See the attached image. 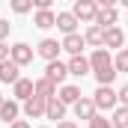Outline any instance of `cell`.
<instances>
[{"label": "cell", "instance_id": "1", "mask_svg": "<svg viewBox=\"0 0 128 128\" xmlns=\"http://www.w3.org/2000/svg\"><path fill=\"white\" fill-rule=\"evenodd\" d=\"M92 104H96V110H116L119 107V96H116L113 86H98L96 96H92Z\"/></svg>", "mask_w": 128, "mask_h": 128}, {"label": "cell", "instance_id": "2", "mask_svg": "<svg viewBox=\"0 0 128 128\" xmlns=\"http://www.w3.org/2000/svg\"><path fill=\"white\" fill-rule=\"evenodd\" d=\"M72 15H74L78 21H92V24H96L98 3H96V0H78V3L72 6Z\"/></svg>", "mask_w": 128, "mask_h": 128}, {"label": "cell", "instance_id": "3", "mask_svg": "<svg viewBox=\"0 0 128 128\" xmlns=\"http://www.w3.org/2000/svg\"><path fill=\"white\" fill-rule=\"evenodd\" d=\"M9 60L18 66V68L30 66V63H33V48L27 45V42H18V45H12V48H9Z\"/></svg>", "mask_w": 128, "mask_h": 128}, {"label": "cell", "instance_id": "4", "mask_svg": "<svg viewBox=\"0 0 128 128\" xmlns=\"http://www.w3.org/2000/svg\"><path fill=\"white\" fill-rule=\"evenodd\" d=\"M60 51H63V45H60L57 39H42V42H39V48H36V54H39V57H45L48 63L60 60Z\"/></svg>", "mask_w": 128, "mask_h": 128}, {"label": "cell", "instance_id": "5", "mask_svg": "<svg viewBox=\"0 0 128 128\" xmlns=\"http://www.w3.org/2000/svg\"><path fill=\"white\" fill-rule=\"evenodd\" d=\"M45 78L51 80V84H57V86H63V80L68 78V66L60 63V60H54V63H48V68H45Z\"/></svg>", "mask_w": 128, "mask_h": 128}, {"label": "cell", "instance_id": "6", "mask_svg": "<svg viewBox=\"0 0 128 128\" xmlns=\"http://www.w3.org/2000/svg\"><path fill=\"white\" fill-rule=\"evenodd\" d=\"M12 96H15V101H30V98L36 96V80H30V78H21V80L12 86Z\"/></svg>", "mask_w": 128, "mask_h": 128}, {"label": "cell", "instance_id": "7", "mask_svg": "<svg viewBox=\"0 0 128 128\" xmlns=\"http://www.w3.org/2000/svg\"><path fill=\"white\" fill-rule=\"evenodd\" d=\"M116 6H98V15H96V27L101 30H110V27H116Z\"/></svg>", "mask_w": 128, "mask_h": 128}, {"label": "cell", "instance_id": "8", "mask_svg": "<svg viewBox=\"0 0 128 128\" xmlns=\"http://www.w3.org/2000/svg\"><path fill=\"white\" fill-rule=\"evenodd\" d=\"M60 45H63V51H68L72 57H84V48H86V42H84V36H80V33H72V36H66Z\"/></svg>", "mask_w": 128, "mask_h": 128}, {"label": "cell", "instance_id": "9", "mask_svg": "<svg viewBox=\"0 0 128 128\" xmlns=\"http://www.w3.org/2000/svg\"><path fill=\"white\" fill-rule=\"evenodd\" d=\"M90 66H92V72H104V68H110L113 66V57L104 51V48H98L90 54Z\"/></svg>", "mask_w": 128, "mask_h": 128}, {"label": "cell", "instance_id": "10", "mask_svg": "<svg viewBox=\"0 0 128 128\" xmlns=\"http://www.w3.org/2000/svg\"><path fill=\"white\" fill-rule=\"evenodd\" d=\"M60 101H63L66 107H68V104H72V107H74V104H78V101H80V86H74V84H63V86H60Z\"/></svg>", "mask_w": 128, "mask_h": 128}, {"label": "cell", "instance_id": "11", "mask_svg": "<svg viewBox=\"0 0 128 128\" xmlns=\"http://www.w3.org/2000/svg\"><path fill=\"white\" fill-rule=\"evenodd\" d=\"M0 80H3V84H12V86H15V84L21 80V68L12 63V60L0 63Z\"/></svg>", "mask_w": 128, "mask_h": 128}, {"label": "cell", "instance_id": "12", "mask_svg": "<svg viewBox=\"0 0 128 128\" xmlns=\"http://www.w3.org/2000/svg\"><path fill=\"white\" fill-rule=\"evenodd\" d=\"M45 116H48V119H57V125H60V122H66V104H63L57 96H54V98H48Z\"/></svg>", "mask_w": 128, "mask_h": 128}, {"label": "cell", "instance_id": "13", "mask_svg": "<svg viewBox=\"0 0 128 128\" xmlns=\"http://www.w3.org/2000/svg\"><path fill=\"white\" fill-rule=\"evenodd\" d=\"M45 107H48V101L39 96H33L30 101H24V113H27V119H39V116H45Z\"/></svg>", "mask_w": 128, "mask_h": 128}, {"label": "cell", "instance_id": "14", "mask_svg": "<svg viewBox=\"0 0 128 128\" xmlns=\"http://www.w3.org/2000/svg\"><path fill=\"white\" fill-rule=\"evenodd\" d=\"M78 18L72 15V12H57V30H63L66 36H72V33H78Z\"/></svg>", "mask_w": 128, "mask_h": 128}, {"label": "cell", "instance_id": "15", "mask_svg": "<svg viewBox=\"0 0 128 128\" xmlns=\"http://www.w3.org/2000/svg\"><path fill=\"white\" fill-rule=\"evenodd\" d=\"M66 66H68V74H74V78H84V74H90V72H92V66H90L86 57H72Z\"/></svg>", "mask_w": 128, "mask_h": 128}, {"label": "cell", "instance_id": "16", "mask_svg": "<svg viewBox=\"0 0 128 128\" xmlns=\"http://www.w3.org/2000/svg\"><path fill=\"white\" fill-rule=\"evenodd\" d=\"M33 24H36V27H42V30L57 27V12H54V9H39V12L33 15Z\"/></svg>", "mask_w": 128, "mask_h": 128}, {"label": "cell", "instance_id": "17", "mask_svg": "<svg viewBox=\"0 0 128 128\" xmlns=\"http://www.w3.org/2000/svg\"><path fill=\"white\" fill-rule=\"evenodd\" d=\"M18 110H21L18 101H15V98H6L3 107H0V119H3L6 125H12V122H18Z\"/></svg>", "mask_w": 128, "mask_h": 128}, {"label": "cell", "instance_id": "18", "mask_svg": "<svg viewBox=\"0 0 128 128\" xmlns=\"http://www.w3.org/2000/svg\"><path fill=\"white\" fill-rule=\"evenodd\" d=\"M122 45H125V33L119 30V27L104 30V51H107V48H119V51H122Z\"/></svg>", "mask_w": 128, "mask_h": 128}, {"label": "cell", "instance_id": "19", "mask_svg": "<svg viewBox=\"0 0 128 128\" xmlns=\"http://www.w3.org/2000/svg\"><path fill=\"white\" fill-rule=\"evenodd\" d=\"M74 116H78V119H86V122H90V119L96 116V104H92V98H80V101L74 104Z\"/></svg>", "mask_w": 128, "mask_h": 128}, {"label": "cell", "instance_id": "20", "mask_svg": "<svg viewBox=\"0 0 128 128\" xmlns=\"http://www.w3.org/2000/svg\"><path fill=\"white\" fill-rule=\"evenodd\" d=\"M84 42H86V45H92V48H104V30H101V27H96V24H92V27H90V30L84 33Z\"/></svg>", "mask_w": 128, "mask_h": 128}, {"label": "cell", "instance_id": "21", "mask_svg": "<svg viewBox=\"0 0 128 128\" xmlns=\"http://www.w3.org/2000/svg\"><path fill=\"white\" fill-rule=\"evenodd\" d=\"M36 96L45 98V101L54 98V96H57V84H51L48 78H39V80H36Z\"/></svg>", "mask_w": 128, "mask_h": 128}, {"label": "cell", "instance_id": "22", "mask_svg": "<svg viewBox=\"0 0 128 128\" xmlns=\"http://www.w3.org/2000/svg\"><path fill=\"white\" fill-rule=\"evenodd\" d=\"M110 125H113V128H128V107H122V104H119V107L113 110Z\"/></svg>", "mask_w": 128, "mask_h": 128}, {"label": "cell", "instance_id": "23", "mask_svg": "<svg viewBox=\"0 0 128 128\" xmlns=\"http://www.w3.org/2000/svg\"><path fill=\"white\" fill-rule=\"evenodd\" d=\"M96 74V80H98V86H110L113 80H116V68L110 66V68H104V72H92Z\"/></svg>", "mask_w": 128, "mask_h": 128}, {"label": "cell", "instance_id": "24", "mask_svg": "<svg viewBox=\"0 0 128 128\" xmlns=\"http://www.w3.org/2000/svg\"><path fill=\"white\" fill-rule=\"evenodd\" d=\"M113 68H116V74H119V72H128V48L116 51V57H113Z\"/></svg>", "mask_w": 128, "mask_h": 128}, {"label": "cell", "instance_id": "25", "mask_svg": "<svg viewBox=\"0 0 128 128\" xmlns=\"http://www.w3.org/2000/svg\"><path fill=\"white\" fill-rule=\"evenodd\" d=\"M33 9V0H12V12H18V15H27Z\"/></svg>", "mask_w": 128, "mask_h": 128}, {"label": "cell", "instance_id": "26", "mask_svg": "<svg viewBox=\"0 0 128 128\" xmlns=\"http://www.w3.org/2000/svg\"><path fill=\"white\" fill-rule=\"evenodd\" d=\"M90 128H113V125H110V119H104V116H98V113H96V116L90 119Z\"/></svg>", "mask_w": 128, "mask_h": 128}, {"label": "cell", "instance_id": "27", "mask_svg": "<svg viewBox=\"0 0 128 128\" xmlns=\"http://www.w3.org/2000/svg\"><path fill=\"white\" fill-rule=\"evenodd\" d=\"M9 30H12V24H9L6 18H0V42H3L6 36H9Z\"/></svg>", "mask_w": 128, "mask_h": 128}, {"label": "cell", "instance_id": "28", "mask_svg": "<svg viewBox=\"0 0 128 128\" xmlns=\"http://www.w3.org/2000/svg\"><path fill=\"white\" fill-rule=\"evenodd\" d=\"M116 96H119V104H122V107H128V84L119 90V92H116Z\"/></svg>", "mask_w": 128, "mask_h": 128}, {"label": "cell", "instance_id": "29", "mask_svg": "<svg viewBox=\"0 0 128 128\" xmlns=\"http://www.w3.org/2000/svg\"><path fill=\"white\" fill-rule=\"evenodd\" d=\"M33 6H36V12L39 9H51V0H33Z\"/></svg>", "mask_w": 128, "mask_h": 128}, {"label": "cell", "instance_id": "30", "mask_svg": "<svg viewBox=\"0 0 128 128\" xmlns=\"http://www.w3.org/2000/svg\"><path fill=\"white\" fill-rule=\"evenodd\" d=\"M9 60V48H6V42H0V63H6Z\"/></svg>", "mask_w": 128, "mask_h": 128}, {"label": "cell", "instance_id": "31", "mask_svg": "<svg viewBox=\"0 0 128 128\" xmlns=\"http://www.w3.org/2000/svg\"><path fill=\"white\" fill-rule=\"evenodd\" d=\"M9 128H30V122H24V119H18V122H12Z\"/></svg>", "mask_w": 128, "mask_h": 128}, {"label": "cell", "instance_id": "32", "mask_svg": "<svg viewBox=\"0 0 128 128\" xmlns=\"http://www.w3.org/2000/svg\"><path fill=\"white\" fill-rule=\"evenodd\" d=\"M57 128H78V125H74V122H68V119H66V122H60V125H57Z\"/></svg>", "mask_w": 128, "mask_h": 128}, {"label": "cell", "instance_id": "33", "mask_svg": "<svg viewBox=\"0 0 128 128\" xmlns=\"http://www.w3.org/2000/svg\"><path fill=\"white\" fill-rule=\"evenodd\" d=\"M3 101H6V98H3V92H0V107H3Z\"/></svg>", "mask_w": 128, "mask_h": 128}]
</instances>
